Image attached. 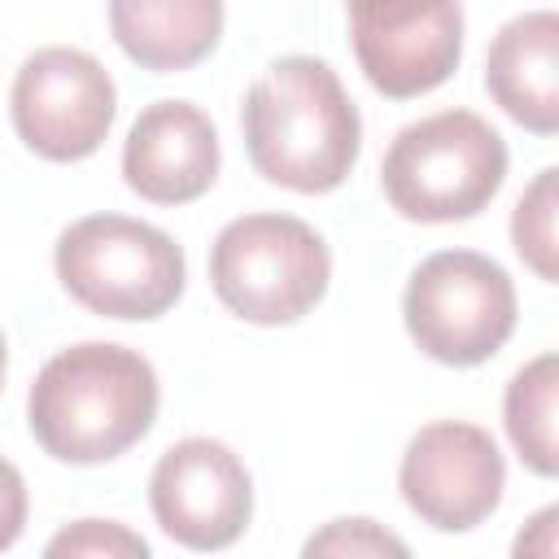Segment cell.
Instances as JSON below:
<instances>
[{
    "label": "cell",
    "instance_id": "8992f818",
    "mask_svg": "<svg viewBox=\"0 0 559 559\" xmlns=\"http://www.w3.org/2000/svg\"><path fill=\"white\" fill-rule=\"evenodd\" d=\"M515 284L476 249L428 253L402 293V319L411 341L445 367H476L493 358L515 332Z\"/></svg>",
    "mask_w": 559,
    "mask_h": 559
},
{
    "label": "cell",
    "instance_id": "30bf717a",
    "mask_svg": "<svg viewBox=\"0 0 559 559\" xmlns=\"http://www.w3.org/2000/svg\"><path fill=\"white\" fill-rule=\"evenodd\" d=\"M122 179L153 205H188L218 179V131L188 100L140 109L122 140Z\"/></svg>",
    "mask_w": 559,
    "mask_h": 559
},
{
    "label": "cell",
    "instance_id": "9c48e42d",
    "mask_svg": "<svg viewBox=\"0 0 559 559\" xmlns=\"http://www.w3.org/2000/svg\"><path fill=\"white\" fill-rule=\"evenodd\" d=\"M148 507L170 542L188 550H223L249 528L253 480L231 445L214 437H183L157 459L148 476Z\"/></svg>",
    "mask_w": 559,
    "mask_h": 559
},
{
    "label": "cell",
    "instance_id": "9a60e30c",
    "mask_svg": "<svg viewBox=\"0 0 559 559\" xmlns=\"http://www.w3.org/2000/svg\"><path fill=\"white\" fill-rule=\"evenodd\" d=\"M349 9V35L354 39H380L397 31H419L445 17H459V0H345Z\"/></svg>",
    "mask_w": 559,
    "mask_h": 559
},
{
    "label": "cell",
    "instance_id": "5bb4252c",
    "mask_svg": "<svg viewBox=\"0 0 559 559\" xmlns=\"http://www.w3.org/2000/svg\"><path fill=\"white\" fill-rule=\"evenodd\" d=\"M555 214H559V170L546 166L524 188V197L511 210V245L515 253L537 271V280H559V245H555Z\"/></svg>",
    "mask_w": 559,
    "mask_h": 559
},
{
    "label": "cell",
    "instance_id": "8fae6325",
    "mask_svg": "<svg viewBox=\"0 0 559 559\" xmlns=\"http://www.w3.org/2000/svg\"><path fill=\"white\" fill-rule=\"evenodd\" d=\"M485 87L498 109L533 135L559 131V13L511 17L485 52Z\"/></svg>",
    "mask_w": 559,
    "mask_h": 559
},
{
    "label": "cell",
    "instance_id": "52a82bcc",
    "mask_svg": "<svg viewBox=\"0 0 559 559\" xmlns=\"http://www.w3.org/2000/svg\"><path fill=\"white\" fill-rule=\"evenodd\" d=\"M17 140L48 162L92 157L118 114V92L109 70L83 48H39L22 61L13 92Z\"/></svg>",
    "mask_w": 559,
    "mask_h": 559
},
{
    "label": "cell",
    "instance_id": "6da1fadb",
    "mask_svg": "<svg viewBox=\"0 0 559 559\" xmlns=\"http://www.w3.org/2000/svg\"><path fill=\"white\" fill-rule=\"evenodd\" d=\"M240 127L253 170L306 197L341 188L362 148L358 105L336 70L306 52L280 57L253 79Z\"/></svg>",
    "mask_w": 559,
    "mask_h": 559
},
{
    "label": "cell",
    "instance_id": "7a4b0ae2",
    "mask_svg": "<svg viewBox=\"0 0 559 559\" xmlns=\"http://www.w3.org/2000/svg\"><path fill=\"white\" fill-rule=\"evenodd\" d=\"M157 371L144 354L83 341L52 354L26 397V424L61 463H109L148 437L157 419Z\"/></svg>",
    "mask_w": 559,
    "mask_h": 559
},
{
    "label": "cell",
    "instance_id": "e0dca14e",
    "mask_svg": "<svg viewBox=\"0 0 559 559\" xmlns=\"http://www.w3.org/2000/svg\"><path fill=\"white\" fill-rule=\"evenodd\" d=\"M301 555L306 559H314V555H349V559H380V555H406V542L397 537V533H389L384 524H376V520H367V515H354V520H332V524H323L314 537H306V546H301Z\"/></svg>",
    "mask_w": 559,
    "mask_h": 559
},
{
    "label": "cell",
    "instance_id": "ba28073f",
    "mask_svg": "<svg viewBox=\"0 0 559 559\" xmlns=\"http://www.w3.org/2000/svg\"><path fill=\"white\" fill-rule=\"evenodd\" d=\"M397 489L402 502L437 533H467L498 511L507 463L480 424L432 419L406 441Z\"/></svg>",
    "mask_w": 559,
    "mask_h": 559
},
{
    "label": "cell",
    "instance_id": "3957f363",
    "mask_svg": "<svg viewBox=\"0 0 559 559\" xmlns=\"http://www.w3.org/2000/svg\"><path fill=\"white\" fill-rule=\"evenodd\" d=\"M507 179L502 135L472 109H441L402 127L380 162L389 205L411 223L480 214Z\"/></svg>",
    "mask_w": 559,
    "mask_h": 559
},
{
    "label": "cell",
    "instance_id": "4fadbf2b",
    "mask_svg": "<svg viewBox=\"0 0 559 559\" xmlns=\"http://www.w3.org/2000/svg\"><path fill=\"white\" fill-rule=\"evenodd\" d=\"M555 397H559V358L546 349L533 362H524L502 397V424L524 459L528 472L555 476L559 472V445H555Z\"/></svg>",
    "mask_w": 559,
    "mask_h": 559
},
{
    "label": "cell",
    "instance_id": "7c38bea8",
    "mask_svg": "<svg viewBox=\"0 0 559 559\" xmlns=\"http://www.w3.org/2000/svg\"><path fill=\"white\" fill-rule=\"evenodd\" d=\"M109 31L153 74L192 70L218 48L223 0H109Z\"/></svg>",
    "mask_w": 559,
    "mask_h": 559
},
{
    "label": "cell",
    "instance_id": "ac0fdd59",
    "mask_svg": "<svg viewBox=\"0 0 559 559\" xmlns=\"http://www.w3.org/2000/svg\"><path fill=\"white\" fill-rule=\"evenodd\" d=\"M26 528V480L0 454V550H9Z\"/></svg>",
    "mask_w": 559,
    "mask_h": 559
},
{
    "label": "cell",
    "instance_id": "5b68a950",
    "mask_svg": "<svg viewBox=\"0 0 559 559\" xmlns=\"http://www.w3.org/2000/svg\"><path fill=\"white\" fill-rule=\"evenodd\" d=\"M57 280L92 314L157 319L188 280L183 249L153 223L127 214H87L57 236Z\"/></svg>",
    "mask_w": 559,
    "mask_h": 559
},
{
    "label": "cell",
    "instance_id": "ffe728a7",
    "mask_svg": "<svg viewBox=\"0 0 559 559\" xmlns=\"http://www.w3.org/2000/svg\"><path fill=\"white\" fill-rule=\"evenodd\" d=\"M4 367H9V349H4V336H0V389H4Z\"/></svg>",
    "mask_w": 559,
    "mask_h": 559
},
{
    "label": "cell",
    "instance_id": "d6986e66",
    "mask_svg": "<svg viewBox=\"0 0 559 559\" xmlns=\"http://www.w3.org/2000/svg\"><path fill=\"white\" fill-rule=\"evenodd\" d=\"M559 507H542L533 520H528V533H520L515 537V555H542V559H550L555 550H559Z\"/></svg>",
    "mask_w": 559,
    "mask_h": 559
},
{
    "label": "cell",
    "instance_id": "277c9868",
    "mask_svg": "<svg viewBox=\"0 0 559 559\" xmlns=\"http://www.w3.org/2000/svg\"><path fill=\"white\" fill-rule=\"evenodd\" d=\"M332 280L323 236L293 214L231 218L210 245L214 297L245 323L280 328L310 314Z\"/></svg>",
    "mask_w": 559,
    "mask_h": 559
},
{
    "label": "cell",
    "instance_id": "2e32d148",
    "mask_svg": "<svg viewBox=\"0 0 559 559\" xmlns=\"http://www.w3.org/2000/svg\"><path fill=\"white\" fill-rule=\"evenodd\" d=\"M44 555L61 559V555H83V559H148V542L140 533H131L118 520H79L70 528H61Z\"/></svg>",
    "mask_w": 559,
    "mask_h": 559
}]
</instances>
